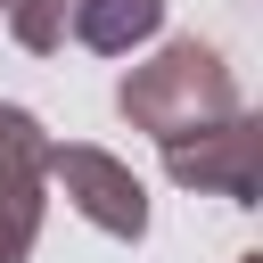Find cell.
Masks as SVG:
<instances>
[{
  "label": "cell",
  "mask_w": 263,
  "mask_h": 263,
  "mask_svg": "<svg viewBox=\"0 0 263 263\" xmlns=\"http://www.w3.org/2000/svg\"><path fill=\"white\" fill-rule=\"evenodd\" d=\"M115 115H123L132 132H148L156 148H181V140L214 132L222 115H238V74H230V58H222L214 41L189 33V41H164L156 58L123 66Z\"/></svg>",
  "instance_id": "obj_1"
},
{
  "label": "cell",
  "mask_w": 263,
  "mask_h": 263,
  "mask_svg": "<svg viewBox=\"0 0 263 263\" xmlns=\"http://www.w3.org/2000/svg\"><path fill=\"white\" fill-rule=\"evenodd\" d=\"M49 181L66 189V205L90 222V230H107V238H123V247H140L148 238V189H140V173L123 164V156H107V148H82V140H49Z\"/></svg>",
  "instance_id": "obj_2"
},
{
  "label": "cell",
  "mask_w": 263,
  "mask_h": 263,
  "mask_svg": "<svg viewBox=\"0 0 263 263\" xmlns=\"http://www.w3.org/2000/svg\"><path fill=\"white\" fill-rule=\"evenodd\" d=\"M41 205H49V132L33 107L0 99V263H33Z\"/></svg>",
  "instance_id": "obj_3"
},
{
  "label": "cell",
  "mask_w": 263,
  "mask_h": 263,
  "mask_svg": "<svg viewBox=\"0 0 263 263\" xmlns=\"http://www.w3.org/2000/svg\"><path fill=\"white\" fill-rule=\"evenodd\" d=\"M255 148H263V123L238 107V115H222L214 132H197V140L164 148V173H173L181 189H197V197L255 205Z\"/></svg>",
  "instance_id": "obj_4"
},
{
  "label": "cell",
  "mask_w": 263,
  "mask_h": 263,
  "mask_svg": "<svg viewBox=\"0 0 263 263\" xmlns=\"http://www.w3.org/2000/svg\"><path fill=\"white\" fill-rule=\"evenodd\" d=\"M66 33L99 58H132L164 33V0H66Z\"/></svg>",
  "instance_id": "obj_5"
},
{
  "label": "cell",
  "mask_w": 263,
  "mask_h": 263,
  "mask_svg": "<svg viewBox=\"0 0 263 263\" xmlns=\"http://www.w3.org/2000/svg\"><path fill=\"white\" fill-rule=\"evenodd\" d=\"M8 33H16V49L49 58L66 41V0H8Z\"/></svg>",
  "instance_id": "obj_6"
},
{
  "label": "cell",
  "mask_w": 263,
  "mask_h": 263,
  "mask_svg": "<svg viewBox=\"0 0 263 263\" xmlns=\"http://www.w3.org/2000/svg\"><path fill=\"white\" fill-rule=\"evenodd\" d=\"M0 16H8V0H0Z\"/></svg>",
  "instance_id": "obj_7"
}]
</instances>
